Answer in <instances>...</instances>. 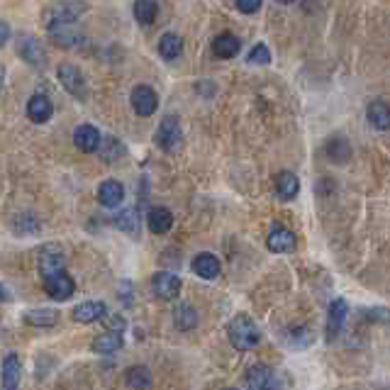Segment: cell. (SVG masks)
Wrapping results in <instances>:
<instances>
[{
    "instance_id": "cell-38",
    "label": "cell",
    "mask_w": 390,
    "mask_h": 390,
    "mask_svg": "<svg viewBox=\"0 0 390 390\" xmlns=\"http://www.w3.org/2000/svg\"><path fill=\"white\" fill-rule=\"evenodd\" d=\"M281 6H290V3H295V0H278Z\"/></svg>"
},
{
    "instance_id": "cell-37",
    "label": "cell",
    "mask_w": 390,
    "mask_h": 390,
    "mask_svg": "<svg viewBox=\"0 0 390 390\" xmlns=\"http://www.w3.org/2000/svg\"><path fill=\"white\" fill-rule=\"evenodd\" d=\"M3 83H6V69H3V64H0V88H3Z\"/></svg>"
},
{
    "instance_id": "cell-21",
    "label": "cell",
    "mask_w": 390,
    "mask_h": 390,
    "mask_svg": "<svg viewBox=\"0 0 390 390\" xmlns=\"http://www.w3.org/2000/svg\"><path fill=\"white\" fill-rule=\"evenodd\" d=\"M239 47H241L239 39L230 32L219 34V37L213 42V52H215V56H219V59H232V56H237V54H239Z\"/></svg>"
},
{
    "instance_id": "cell-31",
    "label": "cell",
    "mask_w": 390,
    "mask_h": 390,
    "mask_svg": "<svg viewBox=\"0 0 390 390\" xmlns=\"http://www.w3.org/2000/svg\"><path fill=\"white\" fill-rule=\"evenodd\" d=\"M100 156L105 161H115V159H120V156H124V147H122V142L120 139H105V142H100Z\"/></svg>"
},
{
    "instance_id": "cell-32",
    "label": "cell",
    "mask_w": 390,
    "mask_h": 390,
    "mask_svg": "<svg viewBox=\"0 0 390 390\" xmlns=\"http://www.w3.org/2000/svg\"><path fill=\"white\" fill-rule=\"evenodd\" d=\"M127 380H129V385H134V388H147V385L151 383V373H149V369H144V366H134V369L127 371Z\"/></svg>"
},
{
    "instance_id": "cell-6",
    "label": "cell",
    "mask_w": 390,
    "mask_h": 390,
    "mask_svg": "<svg viewBox=\"0 0 390 390\" xmlns=\"http://www.w3.org/2000/svg\"><path fill=\"white\" fill-rule=\"evenodd\" d=\"M151 288L161 300H173L181 293V278L171 271H159L151 278Z\"/></svg>"
},
{
    "instance_id": "cell-35",
    "label": "cell",
    "mask_w": 390,
    "mask_h": 390,
    "mask_svg": "<svg viewBox=\"0 0 390 390\" xmlns=\"http://www.w3.org/2000/svg\"><path fill=\"white\" fill-rule=\"evenodd\" d=\"M105 325H107V329L115 332V334H122V329H124V320L120 315L105 317Z\"/></svg>"
},
{
    "instance_id": "cell-5",
    "label": "cell",
    "mask_w": 390,
    "mask_h": 390,
    "mask_svg": "<svg viewBox=\"0 0 390 390\" xmlns=\"http://www.w3.org/2000/svg\"><path fill=\"white\" fill-rule=\"evenodd\" d=\"M132 107L139 118H149V115L156 113V107H159V96H156L154 88L137 86L132 91Z\"/></svg>"
},
{
    "instance_id": "cell-12",
    "label": "cell",
    "mask_w": 390,
    "mask_h": 390,
    "mask_svg": "<svg viewBox=\"0 0 390 390\" xmlns=\"http://www.w3.org/2000/svg\"><path fill=\"white\" fill-rule=\"evenodd\" d=\"M61 271H64V254H61L59 249H54V246H47V249L39 254V273H42L44 278H49Z\"/></svg>"
},
{
    "instance_id": "cell-10",
    "label": "cell",
    "mask_w": 390,
    "mask_h": 390,
    "mask_svg": "<svg viewBox=\"0 0 390 390\" xmlns=\"http://www.w3.org/2000/svg\"><path fill=\"white\" fill-rule=\"evenodd\" d=\"M74 142H76V147H78L80 151L93 154V151L100 149L102 137H100V132L93 127V124H80V127L76 129V134H74Z\"/></svg>"
},
{
    "instance_id": "cell-26",
    "label": "cell",
    "mask_w": 390,
    "mask_h": 390,
    "mask_svg": "<svg viewBox=\"0 0 390 390\" xmlns=\"http://www.w3.org/2000/svg\"><path fill=\"white\" fill-rule=\"evenodd\" d=\"M122 349V334H115V332H107V334H100V337L93 342V351L100 354H113Z\"/></svg>"
},
{
    "instance_id": "cell-22",
    "label": "cell",
    "mask_w": 390,
    "mask_h": 390,
    "mask_svg": "<svg viewBox=\"0 0 390 390\" xmlns=\"http://www.w3.org/2000/svg\"><path fill=\"white\" fill-rule=\"evenodd\" d=\"M52 32V37H54V42L59 44V47H78L80 42H83V34L80 32H74L71 30V25H66V27H52L49 30Z\"/></svg>"
},
{
    "instance_id": "cell-19",
    "label": "cell",
    "mask_w": 390,
    "mask_h": 390,
    "mask_svg": "<svg viewBox=\"0 0 390 390\" xmlns=\"http://www.w3.org/2000/svg\"><path fill=\"white\" fill-rule=\"evenodd\" d=\"M276 193L281 200H293L300 193V181L295 173L290 171H281L276 176Z\"/></svg>"
},
{
    "instance_id": "cell-13",
    "label": "cell",
    "mask_w": 390,
    "mask_h": 390,
    "mask_svg": "<svg viewBox=\"0 0 390 390\" xmlns=\"http://www.w3.org/2000/svg\"><path fill=\"white\" fill-rule=\"evenodd\" d=\"M74 320L76 322H83V325H88V322H98L105 317V305L100 303V300H88V303H80L74 307Z\"/></svg>"
},
{
    "instance_id": "cell-18",
    "label": "cell",
    "mask_w": 390,
    "mask_h": 390,
    "mask_svg": "<svg viewBox=\"0 0 390 390\" xmlns=\"http://www.w3.org/2000/svg\"><path fill=\"white\" fill-rule=\"evenodd\" d=\"M147 225L154 235H166V232L173 227V215L171 210L166 208H151L149 215H147Z\"/></svg>"
},
{
    "instance_id": "cell-24",
    "label": "cell",
    "mask_w": 390,
    "mask_h": 390,
    "mask_svg": "<svg viewBox=\"0 0 390 390\" xmlns=\"http://www.w3.org/2000/svg\"><path fill=\"white\" fill-rule=\"evenodd\" d=\"M159 15V6L156 0H137L134 3V17L139 20V25H151Z\"/></svg>"
},
{
    "instance_id": "cell-39",
    "label": "cell",
    "mask_w": 390,
    "mask_h": 390,
    "mask_svg": "<svg viewBox=\"0 0 390 390\" xmlns=\"http://www.w3.org/2000/svg\"><path fill=\"white\" fill-rule=\"evenodd\" d=\"M232 390H237V388H232Z\"/></svg>"
},
{
    "instance_id": "cell-34",
    "label": "cell",
    "mask_w": 390,
    "mask_h": 390,
    "mask_svg": "<svg viewBox=\"0 0 390 390\" xmlns=\"http://www.w3.org/2000/svg\"><path fill=\"white\" fill-rule=\"evenodd\" d=\"M263 0H237V8H239V12H244V15H252V12H257L259 8H261Z\"/></svg>"
},
{
    "instance_id": "cell-36",
    "label": "cell",
    "mask_w": 390,
    "mask_h": 390,
    "mask_svg": "<svg viewBox=\"0 0 390 390\" xmlns=\"http://www.w3.org/2000/svg\"><path fill=\"white\" fill-rule=\"evenodd\" d=\"M8 39H10V27L6 22H0V47H6Z\"/></svg>"
},
{
    "instance_id": "cell-8",
    "label": "cell",
    "mask_w": 390,
    "mask_h": 390,
    "mask_svg": "<svg viewBox=\"0 0 390 390\" xmlns=\"http://www.w3.org/2000/svg\"><path fill=\"white\" fill-rule=\"evenodd\" d=\"M349 315V305L344 298H334V303L329 305V315H327V337L334 339L342 332L344 322Z\"/></svg>"
},
{
    "instance_id": "cell-7",
    "label": "cell",
    "mask_w": 390,
    "mask_h": 390,
    "mask_svg": "<svg viewBox=\"0 0 390 390\" xmlns=\"http://www.w3.org/2000/svg\"><path fill=\"white\" fill-rule=\"evenodd\" d=\"M59 80L61 86L76 98H86V78L80 74L78 66L74 64H61L59 66Z\"/></svg>"
},
{
    "instance_id": "cell-25",
    "label": "cell",
    "mask_w": 390,
    "mask_h": 390,
    "mask_svg": "<svg viewBox=\"0 0 390 390\" xmlns=\"http://www.w3.org/2000/svg\"><path fill=\"white\" fill-rule=\"evenodd\" d=\"M115 225H118V230H122L124 235L139 237V215H137V210H124V213H120L118 217H115Z\"/></svg>"
},
{
    "instance_id": "cell-30",
    "label": "cell",
    "mask_w": 390,
    "mask_h": 390,
    "mask_svg": "<svg viewBox=\"0 0 390 390\" xmlns=\"http://www.w3.org/2000/svg\"><path fill=\"white\" fill-rule=\"evenodd\" d=\"M195 325H198V312H195V307H191V305H181V307L176 310V327L183 332H188Z\"/></svg>"
},
{
    "instance_id": "cell-15",
    "label": "cell",
    "mask_w": 390,
    "mask_h": 390,
    "mask_svg": "<svg viewBox=\"0 0 390 390\" xmlns=\"http://www.w3.org/2000/svg\"><path fill=\"white\" fill-rule=\"evenodd\" d=\"M266 246L276 254L293 252L295 249V235L290 230H285V227H276V230H271V235H268Z\"/></svg>"
},
{
    "instance_id": "cell-9",
    "label": "cell",
    "mask_w": 390,
    "mask_h": 390,
    "mask_svg": "<svg viewBox=\"0 0 390 390\" xmlns=\"http://www.w3.org/2000/svg\"><path fill=\"white\" fill-rule=\"evenodd\" d=\"M246 385L249 390H276V376L268 366H252L246 371Z\"/></svg>"
},
{
    "instance_id": "cell-17",
    "label": "cell",
    "mask_w": 390,
    "mask_h": 390,
    "mask_svg": "<svg viewBox=\"0 0 390 390\" xmlns=\"http://www.w3.org/2000/svg\"><path fill=\"white\" fill-rule=\"evenodd\" d=\"M98 200H100L105 208H118L120 203L124 200V188L120 181H105L100 188H98Z\"/></svg>"
},
{
    "instance_id": "cell-3",
    "label": "cell",
    "mask_w": 390,
    "mask_h": 390,
    "mask_svg": "<svg viewBox=\"0 0 390 390\" xmlns=\"http://www.w3.org/2000/svg\"><path fill=\"white\" fill-rule=\"evenodd\" d=\"M181 124H178V118H173V115H169V118L161 120L159 129H156V144L161 147L164 151H173L178 149V144H181Z\"/></svg>"
},
{
    "instance_id": "cell-29",
    "label": "cell",
    "mask_w": 390,
    "mask_h": 390,
    "mask_svg": "<svg viewBox=\"0 0 390 390\" xmlns=\"http://www.w3.org/2000/svg\"><path fill=\"white\" fill-rule=\"evenodd\" d=\"M20 54L25 56V61L27 64H37V66H42L44 64V52H42V47H39L34 39H22V47H20Z\"/></svg>"
},
{
    "instance_id": "cell-16",
    "label": "cell",
    "mask_w": 390,
    "mask_h": 390,
    "mask_svg": "<svg viewBox=\"0 0 390 390\" xmlns=\"http://www.w3.org/2000/svg\"><path fill=\"white\" fill-rule=\"evenodd\" d=\"M20 356L17 354H6L3 358V390L20 388Z\"/></svg>"
},
{
    "instance_id": "cell-11",
    "label": "cell",
    "mask_w": 390,
    "mask_h": 390,
    "mask_svg": "<svg viewBox=\"0 0 390 390\" xmlns=\"http://www.w3.org/2000/svg\"><path fill=\"white\" fill-rule=\"evenodd\" d=\"M52 113H54L52 100H49L47 96H42V93H37V96H32L27 100V118L32 120V122L37 124L47 122V120L52 118Z\"/></svg>"
},
{
    "instance_id": "cell-28",
    "label": "cell",
    "mask_w": 390,
    "mask_h": 390,
    "mask_svg": "<svg viewBox=\"0 0 390 390\" xmlns=\"http://www.w3.org/2000/svg\"><path fill=\"white\" fill-rule=\"evenodd\" d=\"M327 154H329L332 161H337V164H344V161L351 156V147L344 137H334L329 139V144H327Z\"/></svg>"
},
{
    "instance_id": "cell-14",
    "label": "cell",
    "mask_w": 390,
    "mask_h": 390,
    "mask_svg": "<svg viewBox=\"0 0 390 390\" xmlns=\"http://www.w3.org/2000/svg\"><path fill=\"white\" fill-rule=\"evenodd\" d=\"M193 271L198 273L200 278H205V281H213V278L219 276V271H222V266H219V259L215 257V254H198V257L193 259Z\"/></svg>"
},
{
    "instance_id": "cell-20",
    "label": "cell",
    "mask_w": 390,
    "mask_h": 390,
    "mask_svg": "<svg viewBox=\"0 0 390 390\" xmlns=\"http://www.w3.org/2000/svg\"><path fill=\"white\" fill-rule=\"evenodd\" d=\"M366 118H369L371 127L376 129H390V107L383 100H373L366 110Z\"/></svg>"
},
{
    "instance_id": "cell-1",
    "label": "cell",
    "mask_w": 390,
    "mask_h": 390,
    "mask_svg": "<svg viewBox=\"0 0 390 390\" xmlns=\"http://www.w3.org/2000/svg\"><path fill=\"white\" fill-rule=\"evenodd\" d=\"M227 337H230L232 347H235L237 351H249V349H254L261 342V332L254 325L252 317L237 315L235 320L230 322V327H227Z\"/></svg>"
},
{
    "instance_id": "cell-2",
    "label": "cell",
    "mask_w": 390,
    "mask_h": 390,
    "mask_svg": "<svg viewBox=\"0 0 390 390\" xmlns=\"http://www.w3.org/2000/svg\"><path fill=\"white\" fill-rule=\"evenodd\" d=\"M86 6L78 3V0H64V3H56L47 10L44 20H47V27H66V25H74L78 20V15H83Z\"/></svg>"
},
{
    "instance_id": "cell-23",
    "label": "cell",
    "mask_w": 390,
    "mask_h": 390,
    "mask_svg": "<svg viewBox=\"0 0 390 390\" xmlns=\"http://www.w3.org/2000/svg\"><path fill=\"white\" fill-rule=\"evenodd\" d=\"M183 52V39L178 37V34H164V37L159 39V54L164 56V59H176V56H181Z\"/></svg>"
},
{
    "instance_id": "cell-33",
    "label": "cell",
    "mask_w": 390,
    "mask_h": 390,
    "mask_svg": "<svg viewBox=\"0 0 390 390\" xmlns=\"http://www.w3.org/2000/svg\"><path fill=\"white\" fill-rule=\"evenodd\" d=\"M249 61H252V64H268V61H271V52H268L266 44H257V47L249 52Z\"/></svg>"
},
{
    "instance_id": "cell-4",
    "label": "cell",
    "mask_w": 390,
    "mask_h": 390,
    "mask_svg": "<svg viewBox=\"0 0 390 390\" xmlns=\"http://www.w3.org/2000/svg\"><path fill=\"white\" fill-rule=\"evenodd\" d=\"M74 290H76L74 278H71L66 271L54 273V276L44 278V293L54 300H69L71 295H74Z\"/></svg>"
},
{
    "instance_id": "cell-27",
    "label": "cell",
    "mask_w": 390,
    "mask_h": 390,
    "mask_svg": "<svg viewBox=\"0 0 390 390\" xmlns=\"http://www.w3.org/2000/svg\"><path fill=\"white\" fill-rule=\"evenodd\" d=\"M56 317H59V312L47 310V307L25 312V322H27V325H34V327H52L54 322H56Z\"/></svg>"
}]
</instances>
